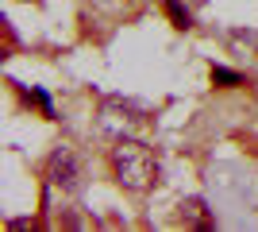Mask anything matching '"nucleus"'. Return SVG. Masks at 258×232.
<instances>
[{
    "mask_svg": "<svg viewBox=\"0 0 258 232\" xmlns=\"http://www.w3.org/2000/svg\"><path fill=\"white\" fill-rule=\"evenodd\" d=\"M108 166H112V178L131 194H147L158 182V159L139 140H116V147L108 151Z\"/></svg>",
    "mask_w": 258,
    "mask_h": 232,
    "instance_id": "f257e3e1",
    "label": "nucleus"
},
{
    "mask_svg": "<svg viewBox=\"0 0 258 232\" xmlns=\"http://www.w3.org/2000/svg\"><path fill=\"white\" fill-rule=\"evenodd\" d=\"M181 224L185 228H208V213H205V201L201 198H189V201H181Z\"/></svg>",
    "mask_w": 258,
    "mask_h": 232,
    "instance_id": "7ed1b4c3",
    "label": "nucleus"
},
{
    "mask_svg": "<svg viewBox=\"0 0 258 232\" xmlns=\"http://www.w3.org/2000/svg\"><path fill=\"white\" fill-rule=\"evenodd\" d=\"M23 4H39V0H23Z\"/></svg>",
    "mask_w": 258,
    "mask_h": 232,
    "instance_id": "423d86ee",
    "label": "nucleus"
},
{
    "mask_svg": "<svg viewBox=\"0 0 258 232\" xmlns=\"http://www.w3.org/2000/svg\"><path fill=\"white\" fill-rule=\"evenodd\" d=\"M166 12H170V20H173V27H189V12L177 4V0H166Z\"/></svg>",
    "mask_w": 258,
    "mask_h": 232,
    "instance_id": "39448f33",
    "label": "nucleus"
},
{
    "mask_svg": "<svg viewBox=\"0 0 258 232\" xmlns=\"http://www.w3.org/2000/svg\"><path fill=\"white\" fill-rule=\"evenodd\" d=\"M212 81H216L220 89H231V85H239L243 77H239V74H231V70H224V66H212Z\"/></svg>",
    "mask_w": 258,
    "mask_h": 232,
    "instance_id": "20e7f679",
    "label": "nucleus"
},
{
    "mask_svg": "<svg viewBox=\"0 0 258 232\" xmlns=\"http://www.w3.org/2000/svg\"><path fill=\"white\" fill-rule=\"evenodd\" d=\"M46 182L62 190H77L81 186V163L70 147H54L50 159H46Z\"/></svg>",
    "mask_w": 258,
    "mask_h": 232,
    "instance_id": "f03ea898",
    "label": "nucleus"
}]
</instances>
